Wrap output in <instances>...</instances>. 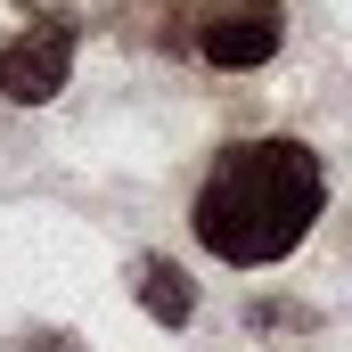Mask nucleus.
Wrapping results in <instances>:
<instances>
[{
	"mask_svg": "<svg viewBox=\"0 0 352 352\" xmlns=\"http://www.w3.org/2000/svg\"><path fill=\"white\" fill-rule=\"evenodd\" d=\"M320 205H328V180H320L311 148H295V140L230 148L213 164V180L197 188V246L238 263V270H263V263L303 246Z\"/></svg>",
	"mask_w": 352,
	"mask_h": 352,
	"instance_id": "1",
	"label": "nucleus"
},
{
	"mask_svg": "<svg viewBox=\"0 0 352 352\" xmlns=\"http://www.w3.org/2000/svg\"><path fill=\"white\" fill-rule=\"evenodd\" d=\"M66 74H74V33H66V25H33L25 41H8V50H0V90H8L16 107L58 98Z\"/></svg>",
	"mask_w": 352,
	"mask_h": 352,
	"instance_id": "3",
	"label": "nucleus"
},
{
	"mask_svg": "<svg viewBox=\"0 0 352 352\" xmlns=\"http://www.w3.org/2000/svg\"><path fill=\"white\" fill-rule=\"evenodd\" d=\"M197 41H205V58H213V66L246 74V66H270V58H278L287 16H278V0H213Z\"/></svg>",
	"mask_w": 352,
	"mask_h": 352,
	"instance_id": "2",
	"label": "nucleus"
},
{
	"mask_svg": "<svg viewBox=\"0 0 352 352\" xmlns=\"http://www.w3.org/2000/svg\"><path fill=\"white\" fill-rule=\"evenodd\" d=\"M140 303H148V311H156L164 328H180V320L197 311V295H188V278H180L173 263H156V270H148V278H140Z\"/></svg>",
	"mask_w": 352,
	"mask_h": 352,
	"instance_id": "4",
	"label": "nucleus"
}]
</instances>
